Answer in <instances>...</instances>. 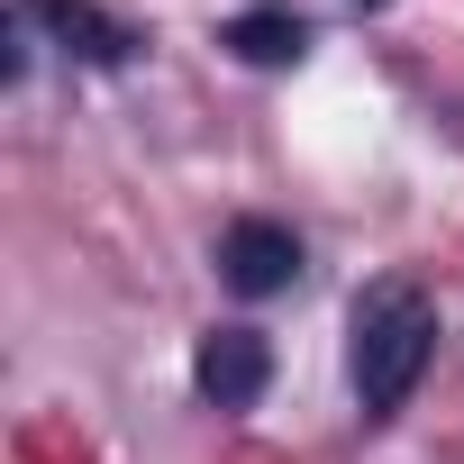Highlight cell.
Masks as SVG:
<instances>
[{
  "mask_svg": "<svg viewBox=\"0 0 464 464\" xmlns=\"http://www.w3.org/2000/svg\"><path fill=\"white\" fill-rule=\"evenodd\" d=\"M364 10H382V0H364Z\"/></svg>",
  "mask_w": 464,
  "mask_h": 464,
  "instance_id": "8992f818",
  "label": "cell"
},
{
  "mask_svg": "<svg viewBox=\"0 0 464 464\" xmlns=\"http://www.w3.org/2000/svg\"><path fill=\"white\" fill-rule=\"evenodd\" d=\"M10 10H19V19H28L55 55L101 64V73H110V64H137V46H146L119 10H101V0H10Z\"/></svg>",
  "mask_w": 464,
  "mask_h": 464,
  "instance_id": "3957f363",
  "label": "cell"
},
{
  "mask_svg": "<svg viewBox=\"0 0 464 464\" xmlns=\"http://www.w3.org/2000/svg\"><path fill=\"white\" fill-rule=\"evenodd\" d=\"M437 364V301L401 274L364 283L355 310H346V382H355V410L364 419H401L410 392L428 382Z\"/></svg>",
  "mask_w": 464,
  "mask_h": 464,
  "instance_id": "6da1fadb",
  "label": "cell"
},
{
  "mask_svg": "<svg viewBox=\"0 0 464 464\" xmlns=\"http://www.w3.org/2000/svg\"><path fill=\"white\" fill-rule=\"evenodd\" d=\"M218 46L237 55V64H256V73H283V64L310 55V19L292 10V0H256V10H237V19L218 28Z\"/></svg>",
  "mask_w": 464,
  "mask_h": 464,
  "instance_id": "5b68a950",
  "label": "cell"
},
{
  "mask_svg": "<svg viewBox=\"0 0 464 464\" xmlns=\"http://www.w3.org/2000/svg\"><path fill=\"white\" fill-rule=\"evenodd\" d=\"M265 382H274V337H265V328H246V319L200 328V346H191V392H200L209 410H256Z\"/></svg>",
  "mask_w": 464,
  "mask_h": 464,
  "instance_id": "7a4b0ae2",
  "label": "cell"
},
{
  "mask_svg": "<svg viewBox=\"0 0 464 464\" xmlns=\"http://www.w3.org/2000/svg\"><path fill=\"white\" fill-rule=\"evenodd\" d=\"M218 283L237 301H274L301 283V237L283 218H227L218 227Z\"/></svg>",
  "mask_w": 464,
  "mask_h": 464,
  "instance_id": "277c9868",
  "label": "cell"
}]
</instances>
